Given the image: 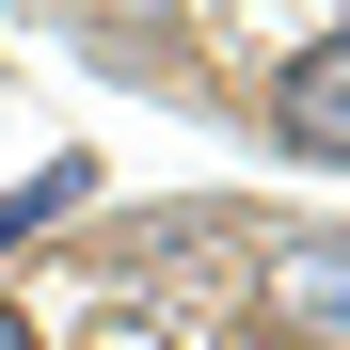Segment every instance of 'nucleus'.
Wrapping results in <instances>:
<instances>
[{
  "label": "nucleus",
  "instance_id": "obj_1",
  "mask_svg": "<svg viewBox=\"0 0 350 350\" xmlns=\"http://www.w3.org/2000/svg\"><path fill=\"white\" fill-rule=\"evenodd\" d=\"M271 144L319 159V175H350V32H303L271 64Z\"/></svg>",
  "mask_w": 350,
  "mask_h": 350
},
{
  "label": "nucleus",
  "instance_id": "obj_2",
  "mask_svg": "<svg viewBox=\"0 0 350 350\" xmlns=\"http://www.w3.org/2000/svg\"><path fill=\"white\" fill-rule=\"evenodd\" d=\"M271 319L350 350V239H271Z\"/></svg>",
  "mask_w": 350,
  "mask_h": 350
},
{
  "label": "nucleus",
  "instance_id": "obj_3",
  "mask_svg": "<svg viewBox=\"0 0 350 350\" xmlns=\"http://www.w3.org/2000/svg\"><path fill=\"white\" fill-rule=\"evenodd\" d=\"M64 223H96V159L64 144V159H32L16 191H0V255H32V239H64Z\"/></svg>",
  "mask_w": 350,
  "mask_h": 350
},
{
  "label": "nucleus",
  "instance_id": "obj_4",
  "mask_svg": "<svg viewBox=\"0 0 350 350\" xmlns=\"http://www.w3.org/2000/svg\"><path fill=\"white\" fill-rule=\"evenodd\" d=\"M0 350H48V334H32V303H0Z\"/></svg>",
  "mask_w": 350,
  "mask_h": 350
}]
</instances>
